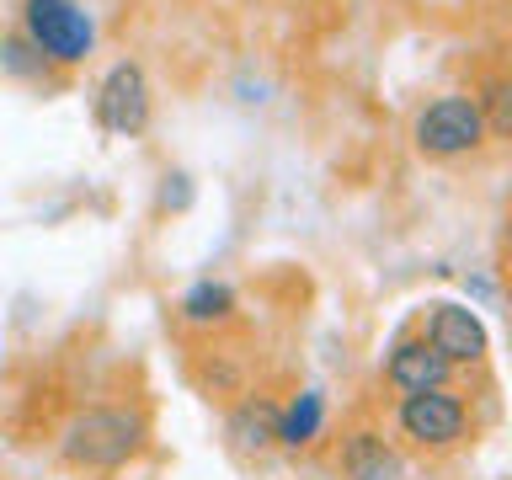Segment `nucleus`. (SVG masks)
Masks as SVG:
<instances>
[{"label":"nucleus","instance_id":"9d476101","mask_svg":"<svg viewBox=\"0 0 512 480\" xmlns=\"http://www.w3.org/2000/svg\"><path fill=\"white\" fill-rule=\"evenodd\" d=\"M326 427V395L320 390H299L278 416V448H310Z\"/></svg>","mask_w":512,"mask_h":480},{"label":"nucleus","instance_id":"2eb2a0df","mask_svg":"<svg viewBox=\"0 0 512 480\" xmlns=\"http://www.w3.org/2000/svg\"><path fill=\"white\" fill-rule=\"evenodd\" d=\"M507 240H512V219H507Z\"/></svg>","mask_w":512,"mask_h":480},{"label":"nucleus","instance_id":"0eeeda50","mask_svg":"<svg viewBox=\"0 0 512 480\" xmlns=\"http://www.w3.org/2000/svg\"><path fill=\"white\" fill-rule=\"evenodd\" d=\"M384 379H390L400 395L448 390V379H454V363H448L443 352H432L427 336H406V342H395L390 358H384Z\"/></svg>","mask_w":512,"mask_h":480},{"label":"nucleus","instance_id":"ddd939ff","mask_svg":"<svg viewBox=\"0 0 512 480\" xmlns=\"http://www.w3.org/2000/svg\"><path fill=\"white\" fill-rule=\"evenodd\" d=\"M0 70L16 75V80H48V75H54V64H48L38 48L22 38V32H11V38L0 43Z\"/></svg>","mask_w":512,"mask_h":480},{"label":"nucleus","instance_id":"6e6552de","mask_svg":"<svg viewBox=\"0 0 512 480\" xmlns=\"http://www.w3.org/2000/svg\"><path fill=\"white\" fill-rule=\"evenodd\" d=\"M278 416H283V406H272L267 395H246L224 416V438L240 454H267V448H278Z\"/></svg>","mask_w":512,"mask_h":480},{"label":"nucleus","instance_id":"f03ea898","mask_svg":"<svg viewBox=\"0 0 512 480\" xmlns=\"http://www.w3.org/2000/svg\"><path fill=\"white\" fill-rule=\"evenodd\" d=\"M22 38L54 70H75L96 48V16L80 0H22Z\"/></svg>","mask_w":512,"mask_h":480},{"label":"nucleus","instance_id":"39448f33","mask_svg":"<svg viewBox=\"0 0 512 480\" xmlns=\"http://www.w3.org/2000/svg\"><path fill=\"white\" fill-rule=\"evenodd\" d=\"M400 432L416 443V448H454L470 427V411L454 390H422V395H400V411H395Z\"/></svg>","mask_w":512,"mask_h":480},{"label":"nucleus","instance_id":"20e7f679","mask_svg":"<svg viewBox=\"0 0 512 480\" xmlns=\"http://www.w3.org/2000/svg\"><path fill=\"white\" fill-rule=\"evenodd\" d=\"M96 123L118 139H139L150 128V80L134 59H118L96 86Z\"/></svg>","mask_w":512,"mask_h":480},{"label":"nucleus","instance_id":"9b49d317","mask_svg":"<svg viewBox=\"0 0 512 480\" xmlns=\"http://www.w3.org/2000/svg\"><path fill=\"white\" fill-rule=\"evenodd\" d=\"M176 310H182L187 326H224V320L235 315V288H230V283L203 278V283H192V288H187Z\"/></svg>","mask_w":512,"mask_h":480},{"label":"nucleus","instance_id":"4468645a","mask_svg":"<svg viewBox=\"0 0 512 480\" xmlns=\"http://www.w3.org/2000/svg\"><path fill=\"white\" fill-rule=\"evenodd\" d=\"M187 203H192V182L182 171L166 176V187H160V208H187Z\"/></svg>","mask_w":512,"mask_h":480},{"label":"nucleus","instance_id":"423d86ee","mask_svg":"<svg viewBox=\"0 0 512 480\" xmlns=\"http://www.w3.org/2000/svg\"><path fill=\"white\" fill-rule=\"evenodd\" d=\"M427 342L454 368L486 358V326H480V315L464 310V304H448V299L427 304Z\"/></svg>","mask_w":512,"mask_h":480},{"label":"nucleus","instance_id":"1a4fd4ad","mask_svg":"<svg viewBox=\"0 0 512 480\" xmlns=\"http://www.w3.org/2000/svg\"><path fill=\"white\" fill-rule=\"evenodd\" d=\"M342 475L347 480H400L406 475V459H400L379 432L358 427V432H347V443H342Z\"/></svg>","mask_w":512,"mask_h":480},{"label":"nucleus","instance_id":"f8f14e48","mask_svg":"<svg viewBox=\"0 0 512 480\" xmlns=\"http://www.w3.org/2000/svg\"><path fill=\"white\" fill-rule=\"evenodd\" d=\"M475 107H480V123H486V134L512 139V80H507V75H491L486 86H480Z\"/></svg>","mask_w":512,"mask_h":480},{"label":"nucleus","instance_id":"7ed1b4c3","mask_svg":"<svg viewBox=\"0 0 512 480\" xmlns=\"http://www.w3.org/2000/svg\"><path fill=\"white\" fill-rule=\"evenodd\" d=\"M411 139L427 160L475 155L480 144H486V123H480L475 96H438V102H427L411 123Z\"/></svg>","mask_w":512,"mask_h":480},{"label":"nucleus","instance_id":"f257e3e1","mask_svg":"<svg viewBox=\"0 0 512 480\" xmlns=\"http://www.w3.org/2000/svg\"><path fill=\"white\" fill-rule=\"evenodd\" d=\"M144 443H150V422L134 406H86L70 416L59 438L64 459L80 470H123Z\"/></svg>","mask_w":512,"mask_h":480}]
</instances>
